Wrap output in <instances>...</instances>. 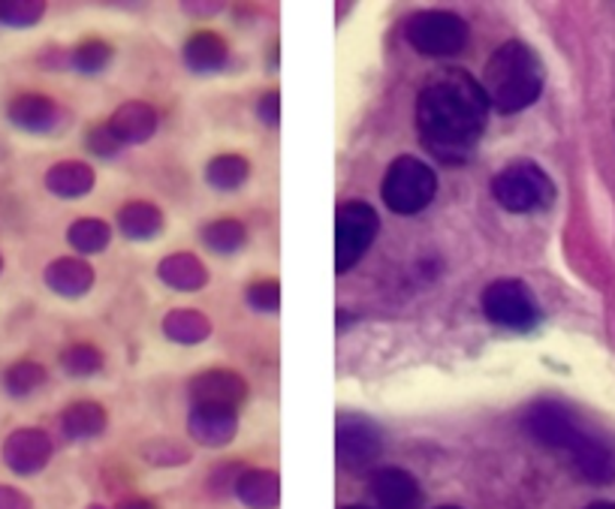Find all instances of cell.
<instances>
[{"label":"cell","instance_id":"obj_1","mask_svg":"<svg viewBox=\"0 0 615 509\" xmlns=\"http://www.w3.org/2000/svg\"><path fill=\"white\" fill-rule=\"evenodd\" d=\"M489 118V99L483 85L465 70H438L416 103L419 137L438 161L462 163L480 142Z\"/></svg>","mask_w":615,"mask_h":509},{"label":"cell","instance_id":"obj_2","mask_svg":"<svg viewBox=\"0 0 615 509\" xmlns=\"http://www.w3.org/2000/svg\"><path fill=\"white\" fill-rule=\"evenodd\" d=\"M543 70L537 55L525 43H507L492 55L483 75V91L489 106L501 113H519L541 97Z\"/></svg>","mask_w":615,"mask_h":509},{"label":"cell","instance_id":"obj_3","mask_svg":"<svg viewBox=\"0 0 615 509\" xmlns=\"http://www.w3.org/2000/svg\"><path fill=\"white\" fill-rule=\"evenodd\" d=\"M492 193L507 212L525 214L541 212L555 197L553 178L543 173L537 163H513L501 175H495Z\"/></svg>","mask_w":615,"mask_h":509},{"label":"cell","instance_id":"obj_4","mask_svg":"<svg viewBox=\"0 0 615 509\" xmlns=\"http://www.w3.org/2000/svg\"><path fill=\"white\" fill-rule=\"evenodd\" d=\"M435 187L438 178L426 163L416 157H399L383 178V202L392 212L416 214L435 199Z\"/></svg>","mask_w":615,"mask_h":509},{"label":"cell","instance_id":"obj_5","mask_svg":"<svg viewBox=\"0 0 615 509\" xmlns=\"http://www.w3.org/2000/svg\"><path fill=\"white\" fill-rule=\"evenodd\" d=\"M377 214L365 202H344L335 217V269L347 272L363 260L377 236Z\"/></svg>","mask_w":615,"mask_h":509},{"label":"cell","instance_id":"obj_6","mask_svg":"<svg viewBox=\"0 0 615 509\" xmlns=\"http://www.w3.org/2000/svg\"><path fill=\"white\" fill-rule=\"evenodd\" d=\"M407 39L428 58H450L465 49L468 25L452 13H419L407 22Z\"/></svg>","mask_w":615,"mask_h":509},{"label":"cell","instance_id":"obj_7","mask_svg":"<svg viewBox=\"0 0 615 509\" xmlns=\"http://www.w3.org/2000/svg\"><path fill=\"white\" fill-rule=\"evenodd\" d=\"M483 311L495 325L519 329V332L531 329L541 317L537 298L531 296V289L522 281H495L483 293Z\"/></svg>","mask_w":615,"mask_h":509},{"label":"cell","instance_id":"obj_8","mask_svg":"<svg viewBox=\"0 0 615 509\" xmlns=\"http://www.w3.org/2000/svg\"><path fill=\"white\" fill-rule=\"evenodd\" d=\"M525 428L528 435L534 440H541L543 447L553 449H570L577 447L586 428L577 419V413L567 411L565 404H555V401H543V404H534L525 416Z\"/></svg>","mask_w":615,"mask_h":509},{"label":"cell","instance_id":"obj_9","mask_svg":"<svg viewBox=\"0 0 615 509\" xmlns=\"http://www.w3.org/2000/svg\"><path fill=\"white\" fill-rule=\"evenodd\" d=\"M380 452V435L375 425L359 416H341L339 419V461L347 471H359L371 464Z\"/></svg>","mask_w":615,"mask_h":509},{"label":"cell","instance_id":"obj_10","mask_svg":"<svg viewBox=\"0 0 615 509\" xmlns=\"http://www.w3.org/2000/svg\"><path fill=\"white\" fill-rule=\"evenodd\" d=\"M368 495L377 509H416L419 507V485L411 473L380 471L368 483Z\"/></svg>","mask_w":615,"mask_h":509},{"label":"cell","instance_id":"obj_11","mask_svg":"<svg viewBox=\"0 0 615 509\" xmlns=\"http://www.w3.org/2000/svg\"><path fill=\"white\" fill-rule=\"evenodd\" d=\"M570 459L577 464V471L589 480V483L606 485L615 480V447L606 443L598 435H582L577 447L570 449Z\"/></svg>","mask_w":615,"mask_h":509},{"label":"cell","instance_id":"obj_12","mask_svg":"<svg viewBox=\"0 0 615 509\" xmlns=\"http://www.w3.org/2000/svg\"><path fill=\"white\" fill-rule=\"evenodd\" d=\"M3 461H7L15 473H37L39 467L49 461V440H46L43 431L22 428V431H15V435L3 443Z\"/></svg>","mask_w":615,"mask_h":509},{"label":"cell","instance_id":"obj_13","mask_svg":"<svg viewBox=\"0 0 615 509\" xmlns=\"http://www.w3.org/2000/svg\"><path fill=\"white\" fill-rule=\"evenodd\" d=\"M10 118L13 125H19L22 130H31V133H49L55 121H58V109L55 103L39 94H22L10 103Z\"/></svg>","mask_w":615,"mask_h":509},{"label":"cell","instance_id":"obj_14","mask_svg":"<svg viewBox=\"0 0 615 509\" xmlns=\"http://www.w3.org/2000/svg\"><path fill=\"white\" fill-rule=\"evenodd\" d=\"M190 425H193V435L200 437L202 443H221L236 431V416H233V407L197 404Z\"/></svg>","mask_w":615,"mask_h":509},{"label":"cell","instance_id":"obj_15","mask_svg":"<svg viewBox=\"0 0 615 509\" xmlns=\"http://www.w3.org/2000/svg\"><path fill=\"white\" fill-rule=\"evenodd\" d=\"M193 395L200 404H217V407H236L241 398L239 377L233 374H205L193 386Z\"/></svg>","mask_w":615,"mask_h":509},{"label":"cell","instance_id":"obj_16","mask_svg":"<svg viewBox=\"0 0 615 509\" xmlns=\"http://www.w3.org/2000/svg\"><path fill=\"white\" fill-rule=\"evenodd\" d=\"M49 286L51 289H58V293H67V296H75V293H82V289H88L91 284V272L82 265V262L75 260H61L51 265L49 272Z\"/></svg>","mask_w":615,"mask_h":509},{"label":"cell","instance_id":"obj_17","mask_svg":"<svg viewBox=\"0 0 615 509\" xmlns=\"http://www.w3.org/2000/svg\"><path fill=\"white\" fill-rule=\"evenodd\" d=\"M224 43H221V37H214V34H197L188 43V49H185V58H188L193 70H214L217 63L224 61Z\"/></svg>","mask_w":615,"mask_h":509},{"label":"cell","instance_id":"obj_18","mask_svg":"<svg viewBox=\"0 0 615 509\" xmlns=\"http://www.w3.org/2000/svg\"><path fill=\"white\" fill-rule=\"evenodd\" d=\"M94 181V175L88 169H82L79 163H61L58 169L49 173V187L61 197H75V193H85Z\"/></svg>","mask_w":615,"mask_h":509},{"label":"cell","instance_id":"obj_19","mask_svg":"<svg viewBox=\"0 0 615 509\" xmlns=\"http://www.w3.org/2000/svg\"><path fill=\"white\" fill-rule=\"evenodd\" d=\"M43 380H46V371H43L39 365H34V362H19V365H13V368L7 371L3 386H7L10 395L22 398L31 395L37 386H43Z\"/></svg>","mask_w":615,"mask_h":509},{"label":"cell","instance_id":"obj_20","mask_svg":"<svg viewBox=\"0 0 615 509\" xmlns=\"http://www.w3.org/2000/svg\"><path fill=\"white\" fill-rule=\"evenodd\" d=\"M121 226H125L133 238H149L151 233H157L161 217H157V212H154L151 205H130V209L121 214Z\"/></svg>","mask_w":615,"mask_h":509},{"label":"cell","instance_id":"obj_21","mask_svg":"<svg viewBox=\"0 0 615 509\" xmlns=\"http://www.w3.org/2000/svg\"><path fill=\"white\" fill-rule=\"evenodd\" d=\"M70 241H73L79 250H100L106 245V226L97 224V221H79V224L70 229Z\"/></svg>","mask_w":615,"mask_h":509},{"label":"cell","instance_id":"obj_22","mask_svg":"<svg viewBox=\"0 0 615 509\" xmlns=\"http://www.w3.org/2000/svg\"><path fill=\"white\" fill-rule=\"evenodd\" d=\"M209 178L217 187H236L245 178V161L241 157H221V161L212 163Z\"/></svg>","mask_w":615,"mask_h":509},{"label":"cell","instance_id":"obj_23","mask_svg":"<svg viewBox=\"0 0 615 509\" xmlns=\"http://www.w3.org/2000/svg\"><path fill=\"white\" fill-rule=\"evenodd\" d=\"M100 353L94 347H73L63 353V368L70 374H91L100 368Z\"/></svg>","mask_w":615,"mask_h":509},{"label":"cell","instance_id":"obj_24","mask_svg":"<svg viewBox=\"0 0 615 509\" xmlns=\"http://www.w3.org/2000/svg\"><path fill=\"white\" fill-rule=\"evenodd\" d=\"M43 13V7L39 3H3L0 7V22L3 25H15V27H25V25H34Z\"/></svg>","mask_w":615,"mask_h":509},{"label":"cell","instance_id":"obj_25","mask_svg":"<svg viewBox=\"0 0 615 509\" xmlns=\"http://www.w3.org/2000/svg\"><path fill=\"white\" fill-rule=\"evenodd\" d=\"M241 241H245V233H241L239 224H217L209 229V245L217 250L239 248Z\"/></svg>","mask_w":615,"mask_h":509},{"label":"cell","instance_id":"obj_26","mask_svg":"<svg viewBox=\"0 0 615 509\" xmlns=\"http://www.w3.org/2000/svg\"><path fill=\"white\" fill-rule=\"evenodd\" d=\"M91 416H97V411L91 407V404H79L73 411L63 416V428H67V435L73 437H82V435H91L94 428H91Z\"/></svg>","mask_w":615,"mask_h":509},{"label":"cell","instance_id":"obj_27","mask_svg":"<svg viewBox=\"0 0 615 509\" xmlns=\"http://www.w3.org/2000/svg\"><path fill=\"white\" fill-rule=\"evenodd\" d=\"M106 61H109V49L103 43H85L82 49L75 51V63L82 70H100Z\"/></svg>","mask_w":615,"mask_h":509},{"label":"cell","instance_id":"obj_28","mask_svg":"<svg viewBox=\"0 0 615 509\" xmlns=\"http://www.w3.org/2000/svg\"><path fill=\"white\" fill-rule=\"evenodd\" d=\"M257 308H265V311H275L277 308V284L275 281H263V284H253L251 293H248Z\"/></svg>","mask_w":615,"mask_h":509},{"label":"cell","instance_id":"obj_29","mask_svg":"<svg viewBox=\"0 0 615 509\" xmlns=\"http://www.w3.org/2000/svg\"><path fill=\"white\" fill-rule=\"evenodd\" d=\"M0 509H31V507H27L25 495H19L15 488L0 485Z\"/></svg>","mask_w":615,"mask_h":509},{"label":"cell","instance_id":"obj_30","mask_svg":"<svg viewBox=\"0 0 615 509\" xmlns=\"http://www.w3.org/2000/svg\"><path fill=\"white\" fill-rule=\"evenodd\" d=\"M260 115H263L269 125H277V94H269V97L260 103Z\"/></svg>","mask_w":615,"mask_h":509},{"label":"cell","instance_id":"obj_31","mask_svg":"<svg viewBox=\"0 0 615 509\" xmlns=\"http://www.w3.org/2000/svg\"><path fill=\"white\" fill-rule=\"evenodd\" d=\"M125 509H151V507L145 504V500H133V504H130V507H125Z\"/></svg>","mask_w":615,"mask_h":509},{"label":"cell","instance_id":"obj_32","mask_svg":"<svg viewBox=\"0 0 615 509\" xmlns=\"http://www.w3.org/2000/svg\"><path fill=\"white\" fill-rule=\"evenodd\" d=\"M589 509H615V504H591Z\"/></svg>","mask_w":615,"mask_h":509},{"label":"cell","instance_id":"obj_33","mask_svg":"<svg viewBox=\"0 0 615 509\" xmlns=\"http://www.w3.org/2000/svg\"><path fill=\"white\" fill-rule=\"evenodd\" d=\"M344 509H368V507H344Z\"/></svg>","mask_w":615,"mask_h":509},{"label":"cell","instance_id":"obj_34","mask_svg":"<svg viewBox=\"0 0 615 509\" xmlns=\"http://www.w3.org/2000/svg\"><path fill=\"white\" fill-rule=\"evenodd\" d=\"M438 509H456V507H438Z\"/></svg>","mask_w":615,"mask_h":509}]
</instances>
